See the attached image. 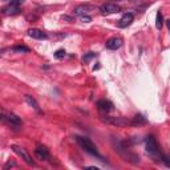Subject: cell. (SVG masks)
<instances>
[{
  "label": "cell",
  "instance_id": "6da1fadb",
  "mask_svg": "<svg viewBox=\"0 0 170 170\" xmlns=\"http://www.w3.org/2000/svg\"><path fill=\"white\" fill-rule=\"evenodd\" d=\"M75 140L76 142L78 144V146L81 147V149L84 150V152H87L88 154H90V156L96 157V158H98L100 161H105V158L100 154V152L97 150V147H96V145L93 144L92 141H90L89 138H87V137H83V135H75Z\"/></svg>",
  "mask_w": 170,
  "mask_h": 170
},
{
  "label": "cell",
  "instance_id": "7a4b0ae2",
  "mask_svg": "<svg viewBox=\"0 0 170 170\" xmlns=\"http://www.w3.org/2000/svg\"><path fill=\"white\" fill-rule=\"evenodd\" d=\"M114 147H116V152H118L121 154V157L124 158V161L126 162H130L133 165H137L140 164V157L134 153H132L129 150V146L124 144L122 141H117V144H114Z\"/></svg>",
  "mask_w": 170,
  "mask_h": 170
},
{
  "label": "cell",
  "instance_id": "3957f363",
  "mask_svg": "<svg viewBox=\"0 0 170 170\" xmlns=\"http://www.w3.org/2000/svg\"><path fill=\"white\" fill-rule=\"evenodd\" d=\"M101 121L105 122L108 125H113V126H133V121L132 118H126V117H112V116H107V117H101Z\"/></svg>",
  "mask_w": 170,
  "mask_h": 170
},
{
  "label": "cell",
  "instance_id": "277c9868",
  "mask_svg": "<svg viewBox=\"0 0 170 170\" xmlns=\"http://www.w3.org/2000/svg\"><path fill=\"white\" fill-rule=\"evenodd\" d=\"M145 147H146V152L149 156H152L153 158H156L158 156L159 149H158V144H157V140L154 135H147L146 140H145Z\"/></svg>",
  "mask_w": 170,
  "mask_h": 170
},
{
  "label": "cell",
  "instance_id": "5b68a950",
  "mask_svg": "<svg viewBox=\"0 0 170 170\" xmlns=\"http://www.w3.org/2000/svg\"><path fill=\"white\" fill-rule=\"evenodd\" d=\"M12 150H13V153H16V154H18V156L20 157L27 165H29V166H35V161L32 159V157L29 156L28 152H27L24 147L18 146V145H12Z\"/></svg>",
  "mask_w": 170,
  "mask_h": 170
},
{
  "label": "cell",
  "instance_id": "8992f818",
  "mask_svg": "<svg viewBox=\"0 0 170 170\" xmlns=\"http://www.w3.org/2000/svg\"><path fill=\"white\" fill-rule=\"evenodd\" d=\"M1 120L3 121H7L11 126H15V128H18V126H21L23 125V121L20 120V117H18L16 114H13V113H9V114H1Z\"/></svg>",
  "mask_w": 170,
  "mask_h": 170
},
{
  "label": "cell",
  "instance_id": "52a82bcc",
  "mask_svg": "<svg viewBox=\"0 0 170 170\" xmlns=\"http://www.w3.org/2000/svg\"><path fill=\"white\" fill-rule=\"evenodd\" d=\"M100 11H101V13H104V15H110V13H117V12H120L121 8L114 3H105L100 7Z\"/></svg>",
  "mask_w": 170,
  "mask_h": 170
},
{
  "label": "cell",
  "instance_id": "ba28073f",
  "mask_svg": "<svg viewBox=\"0 0 170 170\" xmlns=\"http://www.w3.org/2000/svg\"><path fill=\"white\" fill-rule=\"evenodd\" d=\"M28 36L32 39H37V40H47L48 39V35H47L44 31L37 28H31L28 29Z\"/></svg>",
  "mask_w": 170,
  "mask_h": 170
},
{
  "label": "cell",
  "instance_id": "9c48e42d",
  "mask_svg": "<svg viewBox=\"0 0 170 170\" xmlns=\"http://www.w3.org/2000/svg\"><path fill=\"white\" fill-rule=\"evenodd\" d=\"M133 20H134V15H133L132 12H126V13L120 19L118 27H120V28H126V27H129L130 24L133 23Z\"/></svg>",
  "mask_w": 170,
  "mask_h": 170
},
{
  "label": "cell",
  "instance_id": "30bf717a",
  "mask_svg": "<svg viewBox=\"0 0 170 170\" xmlns=\"http://www.w3.org/2000/svg\"><path fill=\"white\" fill-rule=\"evenodd\" d=\"M35 154H36V157H37L39 159H41V161H45V159L49 158L48 149H47L45 146H43V145H37V146H36Z\"/></svg>",
  "mask_w": 170,
  "mask_h": 170
},
{
  "label": "cell",
  "instance_id": "8fae6325",
  "mask_svg": "<svg viewBox=\"0 0 170 170\" xmlns=\"http://www.w3.org/2000/svg\"><path fill=\"white\" fill-rule=\"evenodd\" d=\"M121 45H122V39L121 37H112L105 43V47H107L108 49H112V51L118 49Z\"/></svg>",
  "mask_w": 170,
  "mask_h": 170
},
{
  "label": "cell",
  "instance_id": "7c38bea8",
  "mask_svg": "<svg viewBox=\"0 0 170 170\" xmlns=\"http://www.w3.org/2000/svg\"><path fill=\"white\" fill-rule=\"evenodd\" d=\"M90 9H92V6H89V4H83V6L76 7V8L73 9V13H75L76 16H83V15H87Z\"/></svg>",
  "mask_w": 170,
  "mask_h": 170
},
{
  "label": "cell",
  "instance_id": "4fadbf2b",
  "mask_svg": "<svg viewBox=\"0 0 170 170\" xmlns=\"http://www.w3.org/2000/svg\"><path fill=\"white\" fill-rule=\"evenodd\" d=\"M97 108L102 112H110L113 109V104L109 100H100L97 101Z\"/></svg>",
  "mask_w": 170,
  "mask_h": 170
},
{
  "label": "cell",
  "instance_id": "5bb4252c",
  "mask_svg": "<svg viewBox=\"0 0 170 170\" xmlns=\"http://www.w3.org/2000/svg\"><path fill=\"white\" fill-rule=\"evenodd\" d=\"M132 121H133V126H140V125L147 124V120L142 114H135L134 117H132Z\"/></svg>",
  "mask_w": 170,
  "mask_h": 170
},
{
  "label": "cell",
  "instance_id": "9a60e30c",
  "mask_svg": "<svg viewBox=\"0 0 170 170\" xmlns=\"http://www.w3.org/2000/svg\"><path fill=\"white\" fill-rule=\"evenodd\" d=\"M24 98H25V102L29 105V107H32V108H33V109H36V110H37V112H40V108H39L37 101H36L35 98L32 97L31 95H25V97H24Z\"/></svg>",
  "mask_w": 170,
  "mask_h": 170
},
{
  "label": "cell",
  "instance_id": "2e32d148",
  "mask_svg": "<svg viewBox=\"0 0 170 170\" xmlns=\"http://www.w3.org/2000/svg\"><path fill=\"white\" fill-rule=\"evenodd\" d=\"M162 25H164V16H162V12L158 11L157 12V18H156V28L161 29Z\"/></svg>",
  "mask_w": 170,
  "mask_h": 170
},
{
  "label": "cell",
  "instance_id": "e0dca14e",
  "mask_svg": "<svg viewBox=\"0 0 170 170\" xmlns=\"http://www.w3.org/2000/svg\"><path fill=\"white\" fill-rule=\"evenodd\" d=\"M13 52H18V53H28L29 52V48L25 45H16L13 47Z\"/></svg>",
  "mask_w": 170,
  "mask_h": 170
},
{
  "label": "cell",
  "instance_id": "ac0fdd59",
  "mask_svg": "<svg viewBox=\"0 0 170 170\" xmlns=\"http://www.w3.org/2000/svg\"><path fill=\"white\" fill-rule=\"evenodd\" d=\"M25 3V0H11L8 3V6H11V7H18V8H20L23 4Z\"/></svg>",
  "mask_w": 170,
  "mask_h": 170
},
{
  "label": "cell",
  "instance_id": "d6986e66",
  "mask_svg": "<svg viewBox=\"0 0 170 170\" xmlns=\"http://www.w3.org/2000/svg\"><path fill=\"white\" fill-rule=\"evenodd\" d=\"M96 57V53L95 52H88V53H85V56L83 57V60H84V63H89L92 59H95Z\"/></svg>",
  "mask_w": 170,
  "mask_h": 170
},
{
  "label": "cell",
  "instance_id": "ffe728a7",
  "mask_svg": "<svg viewBox=\"0 0 170 170\" xmlns=\"http://www.w3.org/2000/svg\"><path fill=\"white\" fill-rule=\"evenodd\" d=\"M53 55H55L56 59H64V57H65V55H66V52H65V49H57Z\"/></svg>",
  "mask_w": 170,
  "mask_h": 170
},
{
  "label": "cell",
  "instance_id": "44dd1931",
  "mask_svg": "<svg viewBox=\"0 0 170 170\" xmlns=\"http://www.w3.org/2000/svg\"><path fill=\"white\" fill-rule=\"evenodd\" d=\"M159 156H161V161L165 164V166H166V167H170V159H169V157H167L166 154H164V153H161Z\"/></svg>",
  "mask_w": 170,
  "mask_h": 170
},
{
  "label": "cell",
  "instance_id": "7402d4cb",
  "mask_svg": "<svg viewBox=\"0 0 170 170\" xmlns=\"http://www.w3.org/2000/svg\"><path fill=\"white\" fill-rule=\"evenodd\" d=\"M15 166H16V162L8 161V162H6V165L3 166V170H8V169H11V167H15Z\"/></svg>",
  "mask_w": 170,
  "mask_h": 170
},
{
  "label": "cell",
  "instance_id": "603a6c76",
  "mask_svg": "<svg viewBox=\"0 0 170 170\" xmlns=\"http://www.w3.org/2000/svg\"><path fill=\"white\" fill-rule=\"evenodd\" d=\"M80 20L83 21V23H90V21H92V18L88 16V15H83V16H80Z\"/></svg>",
  "mask_w": 170,
  "mask_h": 170
},
{
  "label": "cell",
  "instance_id": "cb8c5ba5",
  "mask_svg": "<svg viewBox=\"0 0 170 170\" xmlns=\"http://www.w3.org/2000/svg\"><path fill=\"white\" fill-rule=\"evenodd\" d=\"M61 19H63V20H72V18H69V16H63V18H61Z\"/></svg>",
  "mask_w": 170,
  "mask_h": 170
},
{
  "label": "cell",
  "instance_id": "d4e9b609",
  "mask_svg": "<svg viewBox=\"0 0 170 170\" xmlns=\"http://www.w3.org/2000/svg\"><path fill=\"white\" fill-rule=\"evenodd\" d=\"M166 25H167V28H169V31H170V19H169V20H166Z\"/></svg>",
  "mask_w": 170,
  "mask_h": 170
},
{
  "label": "cell",
  "instance_id": "484cf974",
  "mask_svg": "<svg viewBox=\"0 0 170 170\" xmlns=\"http://www.w3.org/2000/svg\"><path fill=\"white\" fill-rule=\"evenodd\" d=\"M98 68H100V65H95V66H93V71H96V69H98Z\"/></svg>",
  "mask_w": 170,
  "mask_h": 170
}]
</instances>
